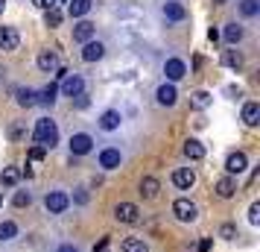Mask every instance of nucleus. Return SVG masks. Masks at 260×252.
<instances>
[{"label":"nucleus","mask_w":260,"mask_h":252,"mask_svg":"<svg viewBox=\"0 0 260 252\" xmlns=\"http://www.w3.org/2000/svg\"><path fill=\"white\" fill-rule=\"evenodd\" d=\"M32 138H36L38 147H44V150H53V147L59 144V126H56V120L50 118H41L36 123V129H32Z\"/></svg>","instance_id":"obj_1"},{"label":"nucleus","mask_w":260,"mask_h":252,"mask_svg":"<svg viewBox=\"0 0 260 252\" xmlns=\"http://www.w3.org/2000/svg\"><path fill=\"white\" fill-rule=\"evenodd\" d=\"M68 205H71V197L64 191H50L44 197V208H47L50 214H61V211H68Z\"/></svg>","instance_id":"obj_2"},{"label":"nucleus","mask_w":260,"mask_h":252,"mask_svg":"<svg viewBox=\"0 0 260 252\" xmlns=\"http://www.w3.org/2000/svg\"><path fill=\"white\" fill-rule=\"evenodd\" d=\"M91 150H94V138H91L88 132H76L71 138V153L73 156H88Z\"/></svg>","instance_id":"obj_3"},{"label":"nucleus","mask_w":260,"mask_h":252,"mask_svg":"<svg viewBox=\"0 0 260 252\" xmlns=\"http://www.w3.org/2000/svg\"><path fill=\"white\" fill-rule=\"evenodd\" d=\"M61 94L64 97H76V94H82L85 91V79L82 76H76V73H68V76H64V79H61V88H59Z\"/></svg>","instance_id":"obj_4"},{"label":"nucleus","mask_w":260,"mask_h":252,"mask_svg":"<svg viewBox=\"0 0 260 252\" xmlns=\"http://www.w3.org/2000/svg\"><path fill=\"white\" fill-rule=\"evenodd\" d=\"M173 214H176L181 223H190V220H196V205L181 197V200H176V203H173Z\"/></svg>","instance_id":"obj_5"},{"label":"nucleus","mask_w":260,"mask_h":252,"mask_svg":"<svg viewBox=\"0 0 260 252\" xmlns=\"http://www.w3.org/2000/svg\"><path fill=\"white\" fill-rule=\"evenodd\" d=\"M114 217H117L120 223H138V220H141V211H138V205L135 203H117Z\"/></svg>","instance_id":"obj_6"},{"label":"nucleus","mask_w":260,"mask_h":252,"mask_svg":"<svg viewBox=\"0 0 260 252\" xmlns=\"http://www.w3.org/2000/svg\"><path fill=\"white\" fill-rule=\"evenodd\" d=\"M21 36L15 26H0V50H18Z\"/></svg>","instance_id":"obj_7"},{"label":"nucleus","mask_w":260,"mask_h":252,"mask_svg":"<svg viewBox=\"0 0 260 252\" xmlns=\"http://www.w3.org/2000/svg\"><path fill=\"white\" fill-rule=\"evenodd\" d=\"M155 97H158V103H161V106H176L178 91H176V85H173V82H164V85H158Z\"/></svg>","instance_id":"obj_8"},{"label":"nucleus","mask_w":260,"mask_h":252,"mask_svg":"<svg viewBox=\"0 0 260 252\" xmlns=\"http://www.w3.org/2000/svg\"><path fill=\"white\" fill-rule=\"evenodd\" d=\"M246 167H248L246 153H231V156L225 158V170H228V176H234V173H243Z\"/></svg>","instance_id":"obj_9"},{"label":"nucleus","mask_w":260,"mask_h":252,"mask_svg":"<svg viewBox=\"0 0 260 252\" xmlns=\"http://www.w3.org/2000/svg\"><path fill=\"white\" fill-rule=\"evenodd\" d=\"M164 73H167V79H170V82H178V79L187 73V65H184L181 59H167Z\"/></svg>","instance_id":"obj_10"},{"label":"nucleus","mask_w":260,"mask_h":252,"mask_svg":"<svg viewBox=\"0 0 260 252\" xmlns=\"http://www.w3.org/2000/svg\"><path fill=\"white\" fill-rule=\"evenodd\" d=\"M120 161H123V156H120V150H114V147H108V150H103V153H100V167L117 170Z\"/></svg>","instance_id":"obj_11"},{"label":"nucleus","mask_w":260,"mask_h":252,"mask_svg":"<svg viewBox=\"0 0 260 252\" xmlns=\"http://www.w3.org/2000/svg\"><path fill=\"white\" fill-rule=\"evenodd\" d=\"M94 33H96V26L91 24V21H79V24L73 26V38H76V41H82V44L94 41Z\"/></svg>","instance_id":"obj_12"},{"label":"nucleus","mask_w":260,"mask_h":252,"mask_svg":"<svg viewBox=\"0 0 260 252\" xmlns=\"http://www.w3.org/2000/svg\"><path fill=\"white\" fill-rule=\"evenodd\" d=\"M103 56H106V44H103V41H88V44L82 47V59L85 62H100Z\"/></svg>","instance_id":"obj_13"},{"label":"nucleus","mask_w":260,"mask_h":252,"mask_svg":"<svg viewBox=\"0 0 260 252\" xmlns=\"http://www.w3.org/2000/svg\"><path fill=\"white\" fill-rule=\"evenodd\" d=\"M173 185H176V188H193V185H196V173L190 167H178L176 173H173Z\"/></svg>","instance_id":"obj_14"},{"label":"nucleus","mask_w":260,"mask_h":252,"mask_svg":"<svg viewBox=\"0 0 260 252\" xmlns=\"http://www.w3.org/2000/svg\"><path fill=\"white\" fill-rule=\"evenodd\" d=\"M120 111H114V108H108V111H103L100 115V129H106V132H114V129H120Z\"/></svg>","instance_id":"obj_15"},{"label":"nucleus","mask_w":260,"mask_h":252,"mask_svg":"<svg viewBox=\"0 0 260 252\" xmlns=\"http://www.w3.org/2000/svg\"><path fill=\"white\" fill-rule=\"evenodd\" d=\"M38 68L44 73H53V71H59V56L53 53V50H44L41 56H38Z\"/></svg>","instance_id":"obj_16"},{"label":"nucleus","mask_w":260,"mask_h":252,"mask_svg":"<svg viewBox=\"0 0 260 252\" xmlns=\"http://www.w3.org/2000/svg\"><path fill=\"white\" fill-rule=\"evenodd\" d=\"M15 100H18V106L32 108L38 103V91H32V88H18V91H15Z\"/></svg>","instance_id":"obj_17"},{"label":"nucleus","mask_w":260,"mask_h":252,"mask_svg":"<svg viewBox=\"0 0 260 252\" xmlns=\"http://www.w3.org/2000/svg\"><path fill=\"white\" fill-rule=\"evenodd\" d=\"M164 18L167 21H184L187 18V9L181 3H176V0L173 3H164Z\"/></svg>","instance_id":"obj_18"},{"label":"nucleus","mask_w":260,"mask_h":252,"mask_svg":"<svg viewBox=\"0 0 260 252\" xmlns=\"http://www.w3.org/2000/svg\"><path fill=\"white\" fill-rule=\"evenodd\" d=\"M234 191H237V185H234V179H231V176H222V179L216 182V197L231 200V197H234Z\"/></svg>","instance_id":"obj_19"},{"label":"nucleus","mask_w":260,"mask_h":252,"mask_svg":"<svg viewBox=\"0 0 260 252\" xmlns=\"http://www.w3.org/2000/svg\"><path fill=\"white\" fill-rule=\"evenodd\" d=\"M184 156H187L190 161H199V158H205V147L190 138V141H184Z\"/></svg>","instance_id":"obj_20"},{"label":"nucleus","mask_w":260,"mask_h":252,"mask_svg":"<svg viewBox=\"0 0 260 252\" xmlns=\"http://www.w3.org/2000/svg\"><path fill=\"white\" fill-rule=\"evenodd\" d=\"M158 188H161V185H158V179H155V176H143V179H141V193L146 197V200L158 197Z\"/></svg>","instance_id":"obj_21"},{"label":"nucleus","mask_w":260,"mask_h":252,"mask_svg":"<svg viewBox=\"0 0 260 252\" xmlns=\"http://www.w3.org/2000/svg\"><path fill=\"white\" fill-rule=\"evenodd\" d=\"M243 120H246V126H257V120H260L257 103H246V106H243Z\"/></svg>","instance_id":"obj_22"},{"label":"nucleus","mask_w":260,"mask_h":252,"mask_svg":"<svg viewBox=\"0 0 260 252\" xmlns=\"http://www.w3.org/2000/svg\"><path fill=\"white\" fill-rule=\"evenodd\" d=\"M211 103H213V97L208 94V91H193V94H190V106L199 108V111H202V108H208Z\"/></svg>","instance_id":"obj_23"},{"label":"nucleus","mask_w":260,"mask_h":252,"mask_svg":"<svg viewBox=\"0 0 260 252\" xmlns=\"http://www.w3.org/2000/svg\"><path fill=\"white\" fill-rule=\"evenodd\" d=\"M68 12H71V18H82V15L91 12V0H71Z\"/></svg>","instance_id":"obj_24"},{"label":"nucleus","mask_w":260,"mask_h":252,"mask_svg":"<svg viewBox=\"0 0 260 252\" xmlns=\"http://www.w3.org/2000/svg\"><path fill=\"white\" fill-rule=\"evenodd\" d=\"M56 94H59V85L50 82L47 88H41V94H38V103H44V106H53V103H56Z\"/></svg>","instance_id":"obj_25"},{"label":"nucleus","mask_w":260,"mask_h":252,"mask_svg":"<svg viewBox=\"0 0 260 252\" xmlns=\"http://www.w3.org/2000/svg\"><path fill=\"white\" fill-rule=\"evenodd\" d=\"M123 252H149V246H146L143 238H126L123 240Z\"/></svg>","instance_id":"obj_26"},{"label":"nucleus","mask_w":260,"mask_h":252,"mask_svg":"<svg viewBox=\"0 0 260 252\" xmlns=\"http://www.w3.org/2000/svg\"><path fill=\"white\" fill-rule=\"evenodd\" d=\"M18 179H21V170H18V167H3V173H0V182H3L6 188L18 185Z\"/></svg>","instance_id":"obj_27"},{"label":"nucleus","mask_w":260,"mask_h":252,"mask_svg":"<svg viewBox=\"0 0 260 252\" xmlns=\"http://www.w3.org/2000/svg\"><path fill=\"white\" fill-rule=\"evenodd\" d=\"M240 38H243V26L240 24H228L225 26V41H228V44H237Z\"/></svg>","instance_id":"obj_28"},{"label":"nucleus","mask_w":260,"mask_h":252,"mask_svg":"<svg viewBox=\"0 0 260 252\" xmlns=\"http://www.w3.org/2000/svg\"><path fill=\"white\" fill-rule=\"evenodd\" d=\"M240 12L246 15V18H254L260 12V3L257 0H240Z\"/></svg>","instance_id":"obj_29"},{"label":"nucleus","mask_w":260,"mask_h":252,"mask_svg":"<svg viewBox=\"0 0 260 252\" xmlns=\"http://www.w3.org/2000/svg\"><path fill=\"white\" fill-rule=\"evenodd\" d=\"M18 235V226H15L12 220H3L0 223V240H12Z\"/></svg>","instance_id":"obj_30"},{"label":"nucleus","mask_w":260,"mask_h":252,"mask_svg":"<svg viewBox=\"0 0 260 252\" xmlns=\"http://www.w3.org/2000/svg\"><path fill=\"white\" fill-rule=\"evenodd\" d=\"M222 65H228V68H240V65H243V56H240L237 50H225L222 53Z\"/></svg>","instance_id":"obj_31"},{"label":"nucleus","mask_w":260,"mask_h":252,"mask_svg":"<svg viewBox=\"0 0 260 252\" xmlns=\"http://www.w3.org/2000/svg\"><path fill=\"white\" fill-rule=\"evenodd\" d=\"M9 138H12V141L26 138V123H24V120H15L12 126H9Z\"/></svg>","instance_id":"obj_32"},{"label":"nucleus","mask_w":260,"mask_h":252,"mask_svg":"<svg viewBox=\"0 0 260 252\" xmlns=\"http://www.w3.org/2000/svg\"><path fill=\"white\" fill-rule=\"evenodd\" d=\"M12 203L18 205V208H24V205H29V203H32V193H29V191H18V193L12 197Z\"/></svg>","instance_id":"obj_33"},{"label":"nucleus","mask_w":260,"mask_h":252,"mask_svg":"<svg viewBox=\"0 0 260 252\" xmlns=\"http://www.w3.org/2000/svg\"><path fill=\"white\" fill-rule=\"evenodd\" d=\"M44 24H47V26H59L61 24V12H59V9H47V15H44Z\"/></svg>","instance_id":"obj_34"},{"label":"nucleus","mask_w":260,"mask_h":252,"mask_svg":"<svg viewBox=\"0 0 260 252\" xmlns=\"http://www.w3.org/2000/svg\"><path fill=\"white\" fill-rule=\"evenodd\" d=\"M219 238L234 240L237 238V226H234V223H222V229H219Z\"/></svg>","instance_id":"obj_35"},{"label":"nucleus","mask_w":260,"mask_h":252,"mask_svg":"<svg viewBox=\"0 0 260 252\" xmlns=\"http://www.w3.org/2000/svg\"><path fill=\"white\" fill-rule=\"evenodd\" d=\"M47 156V150H44V147H32V150H29V161H41V158Z\"/></svg>","instance_id":"obj_36"},{"label":"nucleus","mask_w":260,"mask_h":252,"mask_svg":"<svg viewBox=\"0 0 260 252\" xmlns=\"http://www.w3.org/2000/svg\"><path fill=\"white\" fill-rule=\"evenodd\" d=\"M248 223H254V226L260 223V203H254L251 208H248Z\"/></svg>","instance_id":"obj_37"},{"label":"nucleus","mask_w":260,"mask_h":252,"mask_svg":"<svg viewBox=\"0 0 260 252\" xmlns=\"http://www.w3.org/2000/svg\"><path fill=\"white\" fill-rule=\"evenodd\" d=\"M32 3H36L38 9H44V12H47V9H56V3H59V0H32Z\"/></svg>","instance_id":"obj_38"},{"label":"nucleus","mask_w":260,"mask_h":252,"mask_svg":"<svg viewBox=\"0 0 260 252\" xmlns=\"http://www.w3.org/2000/svg\"><path fill=\"white\" fill-rule=\"evenodd\" d=\"M73 103H76V108H88V103H91V100H88V94L82 91V94H76V97H73Z\"/></svg>","instance_id":"obj_39"},{"label":"nucleus","mask_w":260,"mask_h":252,"mask_svg":"<svg viewBox=\"0 0 260 252\" xmlns=\"http://www.w3.org/2000/svg\"><path fill=\"white\" fill-rule=\"evenodd\" d=\"M94 252H108V238H100V243H96Z\"/></svg>","instance_id":"obj_40"},{"label":"nucleus","mask_w":260,"mask_h":252,"mask_svg":"<svg viewBox=\"0 0 260 252\" xmlns=\"http://www.w3.org/2000/svg\"><path fill=\"white\" fill-rule=\"evenodd\" d=\"M76 203H79V205H85V203H88V193H85V191H79V193H76Z\"/></svg>","instance_id":"obj_41"},{"label":"nucleus","mask_w":260,"mask_h":252,"mask_svg":"<svg viewBox=\"0 0 260 252\" xmlns=\"http://www.w3.org/2000/svg\"><path fill=\"white\" fill-rule=\"evenodd\" d=\"M208 249H211V240H202V243H199V252H208Z\"/></svg>","instance_id":"obj_42"},{"label":"nucleus","mask_w":260,"mask_h":252,"mask_svg":"<svg viewBox=\"0 0 260 252\" xmlns=\"http://www.w3.org/2000/svg\"><path fill=\"white\" fill-rule=\"evenodd\" d=\"M59 252H76V249H73L71 243H64V246H59Z\"/></svg>","instance_id":"obj_43"},{"label":"nucleus","mask_w":260,"mask_h":252,"mask_svg":"<svg viewBox=\"0 0 260 252\" xmlns=\"http://www.w3.org/2000/svg\"><path fill=\"white\" fill-rule=\"evenodd\" d=\"M3 9H6V0H0V15H3Z\"/></svg>","instance_id":"obj_44"},{"label":"nucleus","mask_w":260,"mask_h":252,"mask_svg":"<svg viewBox=\"0 0 260 252\" xmlns=\"http://www.w3.org/2000/svg\"><path fill=\"white\" fill-rule=\"evenodd\" d=\"M213 3H219V6H222V3H228V0H213Z\"/></svg>","instance_id":"obj_45"},{"label":"nucleus","mask_w":260,"mask_h":252,"mask_svg":"<svg viewBox=\"0 0 260 252\" xmlns=\"http://www.w3.org/2000/svg\"><path fill=\"white\" fill-rule=\"evenodd\" d=\"M0 205H3V197H0Z\"/></svg>","instance_id":"obj_46"}]
</instances>
